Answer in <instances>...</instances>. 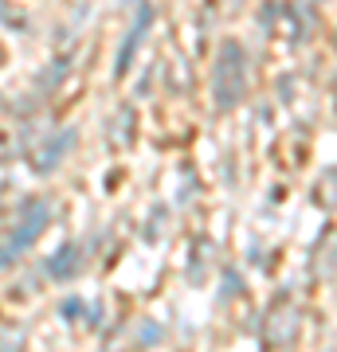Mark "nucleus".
Returning a JSON list of instances; mask_svg holds the SVG:
<instances>
[{
	"label": "nucleus",
	"instance_id": "4",
	"mask_svg": "<svg viewBox=\"0 0 337 352\" xmlns=\"http://www.w3.org/2000/svg\"><path fill=\"white\" fill-rule=\"evenodd\" d=\"M75 258H79V251H75V247H63V251L55 254V258H51V274H55V278L71 274V270H75Z\"/></svg>",
	"mask_w": 337,
	"mask_h": 352
},
{
	"label": "nucleus",
	"instance_id": "1",
	"mask_svg": "<svg viewBox=\"0 0 337 352\" xmlns=\"http://www.w3.org/2000/svg\"><path fill=\"white\" fill-rule=\"evenodd\" d=\"M247 90V75H243V47L239 43H227L220 51V63H216V106L220 110H232Z\"/></svg>",
	"mask_w": 337,
	"mask_h": 352
},
{
	"label": "nucleus",
	"instance_id": "2",
	"mask_svg": "<svg viewBox=\"0 0 337 352\" xmlns=\"http://www.w3.org/2000/svg\"><path fill=\"white\" fill-rule=\"evenodd\" d=\"M48 219H51V204H48V200L24 204V212H20V223H16L12 243L0 251V263H8V258H16V254L24 251V247H32V243H36V235L43 231V227H48Z\"/></svg>",
	"mask_w": 337,
	"mask_h": 352
},
{
	"label": "nucleus",
	"instance_id": "5",
	"mask_svg": "<svg viewBox=\"0 0 337 352\" xmlns=\"http://www.w3.org/2000/svg\"><path fill=\"white\" fill-rule=\"evenodd\" d=\"M125 4H130V0H125Z\"/></svg>",
	"mask_w": 337,
	"mask_h": 352
},
{
	"label": "nucleus",
	"instance_id": "3",
	"mask_svg": "<svg viewBox=\"0 0 337 352\" xmlns=\"http://www.w3.org/2000/svg\"><path fill=\"white\" fill-rule=\"evenodd\" d=\"M150 20H153V12L150 8H138V28L125 36V43H122V55H118V75H122L125 67H130V55L138 51V43H141V36H145V28H150Z\"/></svg>",
	"mask_w": 337,
	"mask_h": 352
}]
</instances>
